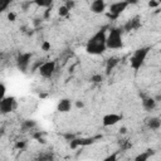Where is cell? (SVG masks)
Segmentation results:
<instances>
[{
  "label": "cell",
  "mask_w": 161,
  "mask_h": 161,
  "mask_svg": "<svg viewBox=\"0 0 161 161\" xmlns=\"http://www.w3.org/2000/svg\"><path fill=\"white\" fill-rule=\"evenodd\" d=\"M140 26H141L140 16H135V18H132L131 20H128V21L123 25V29H125V31H131V30H137V29H140Z\"/></svg>",
  "instance_id": "cell-12"
},
{
  "label": "cell",
  "mask_w": 161,
  "mask_h": 161,
  "mask_svg": "<svg viewBox=\"0 0 161 161\" xmlns=\"http://www.w3.org/2000/svg\"><path fill=\"white\" fill-rule=\"evenodd\" d=\"M58 14H59V16H68L69 10H68V8H67L65 5H62V6H59V9H58Z\"/></svg>",
  "instance_id": "cell-21"
},
{
  "label": "cell",
  "mask_w": 161,
  "mask_h": 161,
  "mask_svg": "<svg viewBox=\"0 0 161 161\" xmlns=\"http://www.w3.org/2000/svg\"><path fill=\"white\" fill-rule=\"evenodd\" d=\"M127 132V128L126 127H121L119 128V133H126Z\"/></svg>",
  "instance_id": "cell-33"
},
{
  "label": "cell",
  "mask_w": 161,
  "mask_h": 161,
  "mask_svg": "<svg viewBox=\"0 0 161 161\" xmlns=\"http://www.w3.org/2000/svg\"><path fill=\"white\" fill-rule=\"evenodd\" d=\"M54 0H33V3L39 6V8H48V6H52Z\"/></svg>",
  "instance_id": "cell-17"
},
{
  "label": "cell",
  "mask_w": 161,
  "mask_h": 161,
  "mask_svg": "<svg viewBox=\"0 0 161 161\" xmlns=\"http://www.w3.org/2000/svg\"><path fill=\"white\" fill-rule=\"evenodd\" d=\"M5 93H6V87L4 83H0V101L5 97Z\"/></svg>",
  "instance_id": "cell-23"
},
{
  "label": "cell",
  "mask_w": 161,
  "mask_h": 161,
  "mask_svg": "<svg viewBox=\"0 0 161 161\" xmlns=\"http://www.w3.org/2000/svg\"><path fill=\"white\" fill-rule=\"evenodd\" d=\"M152 155H153V150H146L143 153H140L138 156H136L135 160L136 161H147Z\"/></svg>",
  "instance_id": "cell-16"
},
{
  "label": "cell",
  "mask_w": 161,
  "mask_h": 161,
  "mask_svg": "<svg viewBox=\"0 0 161 161\" xmlns=\"http://www.w3.org/2000/svg\"><path fill=\"white\" fill-rule=\"evenodd\" d=\"M121 119H122V116L121 114H117V113H107L102 118V125L104 127H111V126H114L116 123H118Z\"/></svg>",
  "instance_id": "cell-8"
},
{
  "label": "cell",
  "mask_w": 161,
  "mask_h": 161,
  "mask_svg": "<svg viewBox=\"0 0 161 161\" xmlns=\"http://www.w3.org/2000/svg\"><path fill=\"white\" fill-rule=\"evenodd\" d=\"M8 20L9 21H15L16 20V15H15V13H13V11H10V13H8Z\"/></svg>",
  "instance_id": "cell-25"
},
{
  "label": "cell",
  "mask_w": 161,
  "mask_h": 161,
  "mask_svg": "<svg viewBox=\"0 0 161 161\" xmlns=\"http://www.w3.org/2000/svg\"><path fill=\"white\" fill-rule=\"evenodd\" d=\"M128 5H136V4H138L140 3V0H125Z\"/></svg>",
  "instance_id": "cell-30"
},
{
  "label": "cell",
  "mask_w": 161,
  "mask_h": 161,
  "mask_svg": "<svg viewBox=\"0 0 161 161\" xmlns=\"http://www.w3.org/2000/svg\"><path fill=\"white\" fill-rule=\"evenodd\" d=\"M148 6L150 8H156V6H158V1L157 0H151V1H148Z\"/></svg>",
  "instance_id": "cell-27"
},
{
  "label": "cell",
  "mask_w": 161,
  "mask_h": 161,
  "mask_svg": "<svg viewBox=\"0 0 161 161\" xmlns=\"http://www.w3.org/2000/svg\"><path fill=\"white\" fill-rule=\"evenodd\" d=\"M55 67H57V62L55 60H48V62H44L39 65L38 70H39V74L43 77V78H52L54 72H55Z\"/></svg>",
  "instance_id": "cell-6"
},
{
  "label": "cell",
  "mask_w": 161,
  "mask_h": 161,
  "mask_svg": "<svg viewBox=\"0 0 161 161\" xmlns=\"http://www.w3.org/2000/svg\"><path fill=\"white\" fill-rule=\"evenodd\" d=\"M40 48H42L43 52H49L50 48H52V45H50V43H49L48 40H44V42L40 44Z\"/></svg>",
  "instance_id": "cell-22"
},
{
  "label": "cell",
  "mask_w": 161,
  "mask_h": 161,
  "mask_svg": "<svg viewBox=\"0 0 161 161\" xmlns=\"http://www.w3.org/2000/svg\"><path fill=\"white\" fill-rule=\"evenodd\" d=\"M11 1H13V0H0V13L5 11V10L10 6Z\"/></svg>",
  "instance_id": "cell-20"
},
{
  "label": "cell",
  "mask_w": 161,
  "mask_h": 161,
  "mask_svg": "<svg viewBox=\"0 0 161 161\" xmlns=\"http://www.w3.org/2000/svg\"><path fill=\"white\" fill-rule=\"evenodd\" d=\"M89 10L93 14H102V13H104V10H106V3H104V0H93L91 3Z\"/></svg>",
  "instance_id": "cell-11"
},
{
  "label": "cell",
  "mask_w": 161,
  "mask_h": 161,
  "mask_svg": "<svg viewBox=\"0 0 161 161\" xmlns=\"http://www.w3.org/2000/svg\"><path fill=\"white\" fill-rule=\"evenodd\" d=\"M116 160H117V155L116 153H113V155H111V156L104 158V161H116Z\"/></svg>",
  "instance_id": "cell-29"
},
{
  "label": "cell",
  "mask_w": 161,
  "mask_h": 161,
  "mask_svg": "<svg viewBox=\"0 0 161 161\" xmlns=\"http://www.w3.org/2000/svg\"><path fill=\"white\" fill-rule=\"evenodd\" d=\"M91 82L94 83V84H98V83H102L103 82V75L99 74V73H96L93 75H91Z\"/></svg>",
  "instance_id": "cell-19"
},
{
  "label": "cell",
  "mask_w": 161,
  "mask_h": 161,
  "mask_svg": "<svg viewBox=\"0 0 161 161\" xmlns=\"http://www.w3.org/2000/svg\"><path fill=\"white\" fill-rule=\"evenodd\" d=\"M146 125L150 130L157 131L161 126V121H160L158 117H148V118H146Z\"/></svg>",
  "instance_id": "cell-15"
},
{
  "label": "cell",
  "mask_w": 161,
  "mask_h": 161,
  "mask_svg": "<svg viewBox=\"0 0 161 161\" xmlns=\"http://www.w3.org/2000/svg\"><path fill=\"white\" fill-rule=\"evenodd\" d=\"M31 58H33V54H31L30 52H24V53L18 54L16 60H15V63H16V68H18L20 72L25 73V72L28 70L30 63H31Z\"/></svg>",
  "instance_id": "cell-5"
},
{
  "label": "cell",
  "mask_w": 161,
  "mask_h": 161,
  "mask_svg": "<svg viewBox=\"0 0 161 161\" xmlns=\"http://www.w3.org/2000/svg\"><path fill=\"white\" fill-rule=\"evenodd\" d=\"M15 108V98L14 97H4L0 101V114H8L10 112H13V109Z\"/></svg>",
  "instance_id": "cell-7"
},
{
  "label": "cell",
  "mask_w": 161,
  "mask_h": 161,
  "mask_svg": "<svg viewBox=\"0 0 161 161\" xmlns=\"http://www.w3.org/2000/svg\"><path fill=\"white\" fill-rule=\"evenodd\" d=\"M40 23H42V19H40V18H35V19H34V25H35V26H38Z\"/></svg>",
  "instance_id": "cell-32"
},
{
  "label": "cell",
  "mask_w": 161,
  "mask_h": 161,
  "mask_svg": "<svg viewBox=\"0 0 161 161\" xmlns=\"http://www.w3.org/2000/svg\"><path fill=\"white\" fill-rule=\"evenodd\" d=\"M150 50H151V47H141L133 52V54L130 59V65L135 72H137L143 65Z\"/></svg>",
  "instance_id": "cell-3"
},
{
  "label": "cell",
  "mask_w": 161,
  "mask_h": 161,
  "mask_svg": "<svg viewBox=\"0 0 161 161\" xmlns=\"http://www.w3.org/2000/svg\"><path fill=\"white\" fill-rule=\"evenodd\" d=\"M72 106H73V103L69 98H62L57 104V111L60 113H67V112H70Z\"/></svg>",
  "instance_id": "cell-10"
},
{
  "label": "cell",
  "mask_w": 161,
  "mask_h": 161,
  "mask_svg": "<svg viewBox=\"0 0 161 161\" xmlns=\"http://www.w3.org/2000/svg\"><path fill=\"white\" fill-rule=\"evenodd\" d=\"M35 126H36V123H35L34 121H31V119H26V121L23 122L21 128H23L24 131H30V130H33Z\"/></svg>",
  "instance_id": "cell-18"
},
{
  "label": "cell",
  "mask_w": 161,
  "mask_h": 161,
  "mask_svg": "<svg viewBox=\"0 0 161 161\" xmlns=\"http://www.w3.org/2000/svg\"><path fill=\"white\" fill-rule=\"evenodd\" d=\"M64 3H65L64 5L68 8V10H69V11H70V10L74 8V5H75V1H74V0H67V1H64Z\"/></svg>",
  "instance_id": "cell-24"
},
{
  "label": "cell",
  "mask_w": 161,
  "mask_h": 161,
  "mask_svg": "<svg viewBox=\"0 0 161 161\" xmlns=\"http://www.w3.org/2000/svg\"><path fill=\"white\" fill-rule=\"evenodd\" d=\"M75 107L77 108H83L84 107V103L82 101H75Z\"/></svg>",
  "instance_id": "cell-31"
},
{
  "label": "cell",
  "mask_w": 161,
  "mask_h": 161,
  "mask_svg": "<svg viewBox=\"0 0 161 161\" xmlns=\"http://www.w3.org/2000/svg\"><path fill=\"white\" fill-rule=\"evenodd\" d=\"M3 135H4V128H1V130H0V138L3 137Z\"/></svg>",
  "instance_id": "cell-34"
},
{
  "label": "cell",
  "mask_w": 161,
  "mask_h": 161,
  "mask_svg": "<svg viewBox=\"0 0 161 161\" xmlns=\"http://www.w3.org/2000/svg\"><path fill=\"white\" fill-rule=\"evenodd\" d=\"M106 47L107 49H122L123 40H122V29L121 28H111L108 34L106 35Z\"/></svg>",
  "instance_id": "cell-2"
},
{
  "label": "cell",
  "mask_w": 161,
  "mask_h": 161,
  "mask_svg": "<svg viewBox=\"0 0 161 161\" xmlns=\"http://www.w3.org/2000/svg\"><path fill=\"white\" fill-rule=\"evenodd\" d=\"M156 103H157V101L153 97H145V96L142 97V107L146 111H148V112H151L152 109H155Z\"/></svg>",
  "instance_id": "cell-13"
},
{
  "label": "cell",
  "mask_w": 161,
  "mask_h": 161,
  "mask_svg": "<svg viewBox=\"0 0 161 161\" xmlns=\"http://www.w3.org/2000/svg\"><path fill=\"white\" fill-rule=\"evenodd\" d=\"M25 145H26V143H25L24 141H19V142H16L15 147H16V148H20V150H21V148H24V147H25Z\"/></svg>",
  "instance_id": "cell-28"
},
{
  "label": "cell",
  "mask_w": 161,
  "mask_h": 161,
  "mask_svg": "<svg viewBox=\"0 0 161 161\" xmlns=\"http://www.w3.org/2000/svg\"><path fill=\"white\" fill-rule=\"evenodd\" d=\"M50 13H52V6H48V8H45V13H44V19H48V18H49V15H50Z\"/></svg>",
  "instance_id": "cell-26"
},
{
  "label": "cell",
  "mask_w": 161,
  "mask_h": 161,
  "mask_svg": "<svg viewBox=\"0 0 161 161\" xmlns=\"http://www.w3.org/2000/svg\"><path fill=\"white\" fill-rule=\"evenodd\" d=\"M118 63H119V58L118 57H111V58H108L106 60V74L108 75L117 67Z\"/></svg>",
  "instance_id": "cell-14"
},
{
  "label": "cell",
  "mask_w": 161,
  "mask_h": 161,
  "mask_svg": "<svg viewBox=\"0 0 161 161\" xmlns=\"http://www.w3.org/2000/svg\"><path fill=\"white\" fill-rule=\"evenodd\" d=\"M106 29L102 28L94 33L86 44V52L92 55H101L106 52Z\"/></svg>",
  "instance_id": "cell-1"
},
{
  "label": "cell",
  "mask_w": 161,
  "mask_h": 161,
  "mask_svg": "<svg viewBox=\"0 0 161 161\" xmlns=\"http://www.w3.org/2000/svg\"><path fill=\"white\" fill-rule=\"evenodd\" d=\"M128 4L125 1V0H121V1H114L109 5V10L107 13V16L112 20H116L126 9H127Z\"/></svg>",
  "instance_id": "cell-4"
},
{
  "label": "cell",
  "mask_w": 161,
  "mask_h": 161,
  "mask_svg": "<svg viewBox=\"0 0 161 161\" xmlns=\"http://www.w3.org/2000/svg\"><path fill=\"white\" fill-rule=\"evenodd\" d=\"M98 138V137H96ZM93 137H87V138H73L70 140V148H77V147H83V146H89L94 142Z\"/></svg>",
  "instance_id": "cell-9"
}]
</instances>
